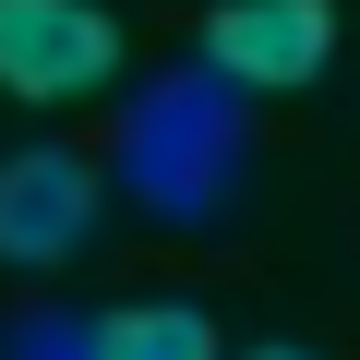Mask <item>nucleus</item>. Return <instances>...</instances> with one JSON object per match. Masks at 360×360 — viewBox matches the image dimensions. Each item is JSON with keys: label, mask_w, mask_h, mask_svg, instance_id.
<instances>
[{"label": "nucleus", "mask_w": 360, "mask_h": 360, "mask_svg": "<svg viewBox=\"0 0 360 360\" xmlns=\"http://www.w3.org/2000/svg\"><path fill=\"white\" fill-rule=\"evenodd\" d=\"M108 180L156 229H217L229 193L252 180V108H240V84H217L205 60L144 72L120 96V120H108Z\"/></svg>", "instance_id": "1"}, {"label": "nucleus", "mask_w": 360, "mask_h": 360, "mask_svg": "<svg viewBox=\"0 0 360 360\" xmlns=\"http://www.w3.org/2000/svg\"><path fill=\"white\" fill-rule=\"evenodd\" d=\"M96 205H108V180L72 144H13L0 156V264H25V276L72 264L96 240Z\"/></svg>", "instance_id": "2"}, {"label": "nucleus", "mask_w": 360, "mask_h": 360, "mask_svg": "<svg viewBox=\"0 0 360 360\" xmlns=\"http://www.w3.org/2000/svg\"><path fill=\"white\" fill-rule=\"evenodd\" d=\"M108 72H120V25L96 0H0V96L60 108V96H96Z\"/></svg>", "instance_id": "3"}, {"label": "nucleus", "mask_w": 360, "mask_h": 360, "mask_svg": "<svg viewBox=\"0 0 360 360\" xmlns=\"http://www.w3.org/2000/svg\"><path fill=\"white\" fill-rule=\"evenodd\" d=\"M193 60L217 84H240V96H288V84H312L336 60V0H217Z\"/></svg>", "instance_id": "4"}, {"label": "nucleus", "mask_w": 360, "mask_h": 360, "mask_svg": "<svg viewBox=\"0 0 360 360\" xmlns=\"http://www.w3.org/2000/svg\"><path fill=\"white\" fill-rule=\"evenodd\" d=\"M96 360H217V324L193 300H120L96 312Z\"/></svg>", "instance_id": "5"}, {"label": "nucleus", "mask_w": 360, "mask_h": 360, "mask_svg": "<svg viewBox=\"0 0 360 360\" xmlns=\"http://www.w3.org/2000/svg\"><path fill=\"white\" fill-rule=\"evenodd\" d=\"M0 360H96V312H60V300H25L0 324Z\"/></svg>", "instance_id": "6"}, {"label": "nucleus", "mask_w": 360, "mask_h": 360, "mask_svg": "<svg viewBox=\"0 0 360 360\" xmlns=\"http://www.w3.org/2000/svg\"><path fill=\"white\" fill-rule=\"evenodd\" d=\"M240 360H312V348H288V336H276V348H240Z\"/></svg>", "instance_id": "7"}]
</instances>
